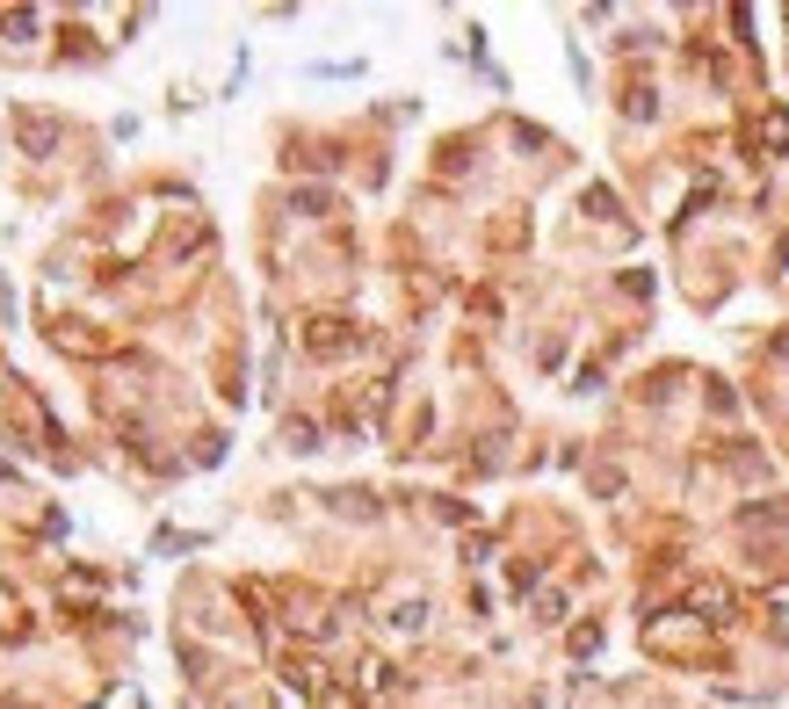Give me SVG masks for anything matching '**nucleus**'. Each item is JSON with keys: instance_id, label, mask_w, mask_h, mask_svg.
Segmentation results:
<instances>
[{"instance_id": "nucleus-1", "label": "nucleus", "mask_w": 789, "mask_h": 709, "mask_svg": "<svg viewBox=\"0 0 789 709\" xmlns=\"http://www.w3.org/2000/svg\"><path fill=\"white\" fill-rule=\"evenodd\" d=\"M22 145H29V152H51V145H58V131H51L44 116H22Z\"/></svg>"}]
</instances>
